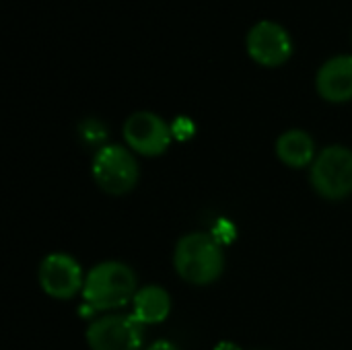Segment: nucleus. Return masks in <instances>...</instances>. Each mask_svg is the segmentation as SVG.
<instances>
[{
  "label": "nucleus",
  "mask_w": 352,
  "mask_h": 350,
  "mask_svg": "<svg viewBox=\"0 0 352 350\" xmlns=\"http://www.w3.org/2000/svg\"><path fill=\"white\" fill-rule=\"evenodd\" d=\"M214 350H241V349H239L237 344H233V342H219Z\"/></svg>",
  "instance_id": "obj_14"
},
{
  "label": "nucleus",
  "mask_w": 352,
  "mask_h": 350,
  "mask_svg": "<svg viewBox=\"0 0 352 350\" xmlns=\"http://www.w3.org/2000/svg\"><path fill=\"white\" fill-rule=\"evenodd\" d=\"M39 285L52 299H72L85 287L80 264L68 254H50L39 264Z\"/></svg>",
  "instance_id": "obj_8"
},
{
  "label": "nucleus",
  "mask_w": 352,
  "mask_h": 350,
  "mask_svg": "<svg viewBox=\"0 0 352 350\" xmlns=\"http://www.w3.org/2000/svg\"><path fill=\"white\" fill-rule=\"evenodd\" d=\"M173 266L186 283L206 287L221 278L225 256L219 241L208 233H188L177 241Z\"/></svg>",
  "instance_id": "obj_1"
},
{
  "label": "nucleus",
  "mask_w": 352,
  "mask_h": 350,
  "mask_svg": "<svg viewBox=\"0 0 352 350\" xmlns=\"http://www.w3.org/2000/svg\"><path fill=\"white\" fill-rule=\"evenodd\" d=\"M311 186L326 200H344L352 194V151L334 144L324 149L311 167Z\"/></svg>",
  "instance_id": "obj_3"
},
{
  "label": "nucleus",
  "mask_w": 352,
  "mask_h": 350,
  "mask_svg": "<svg viewBox=\"0 0 352 350\" xmlns=\"http://www.w3.org/2000/svg\"><path fill=\"white\" fill-rule=\"evenodd\" d=\"M248 54L262 66H280L293 54V39L289 31L276 21H258L245 37Z\"/></svg>",
  "instance_id": "obj_6"
},
{
  "label": "nucleus",
  "mask_w": 352,
  "mask_h": 350,
  "mask_svg": "<svg viewBox=\"0 0 352 350\" xmlns=\"http://www.w3.org/2000/svg\"><path fill=\"white\" fill-rule=\"evenodd\" d=\"M93 177L103 192L122 196L138 184V163L126 146L107 144L93 159Z\"/></svg>",
  "instance_id": "obj_4"
},
{
  "label": "nucleus",
  "mask_w": 352,
  "mask_h": 350,
  "mask_svg": "<svg viewBox=\"0 0 352 350\" xmlns=\"http://www.w3.org/2000/svg\"><path fill=\"white\" fill-rule=\"evenodd\" d=\"M91 350H140L142 326L132 316H105L87 328Z\"/></svg>",
  "instance_id": "obj_7"
},
{
  "label": "nucleus",
  "mask_w": 352,
  "mask_h": 350,
  "mask_svg": "<svg viewBox=\"0 0 352 350\" xmlns=\"http://www.w3.org/2000/svg\"><path fill=\"white\" fill-rule=\"evenodd\" d=\"M318 93L330 103L352 99V54H340L326 60L316 76Z\"/></svg>",
  "instance_id": "obj_9"
},
{
  "label": "nucleus",
  "mask_w": 352,
  "mask_h": 350,
  "mask_svg": "<svg viewBox=\"0 0 352 350\" xmlns=\"http://www.w3.org/2000/svg\"><path fill=\"white\" fill-rule=\"evenodd\" d=\"M171 311V299L169 293L161 287H144L140 289L132 299V318L140 326H153L167 320Z\"/></svg>",
  "instance_id": "obj_10"
},
{
  "label": "nucleus",
  "mask_w": 352,
  "mask_h": 350,
  "mask_svg": "<svg viewBox=\"0 0 352 350\" xmlns=\"http://www.w3.org/2000/svg\"><path fill=\"white\" fill-rule=\"evenodd\" d=\"M276 155L287 167L301 169L316 161V142L305 130H287L276 140Z\"/></svg>",
  "instance_id": "obj_11"
},
{
  "label": "nucleus",
  "mask_w": 352,
  "mask_h": 350,
  "mask_svg": "<svg viewBox=\"0 0 352 350\" xmlns=\"http://www.w3.org/2000/svg\"><path fill=\"white\" fill-rule=\"evenodd\" d=\"M171 126L153 111H136L124 122V138L128 146L144 157H159L169 149Z\"/></svg>",
  "instance_id": "obj_5"
},
{
  "label": "nucleus",
  "mask_w": 352,
  "mask_h": 350,
  "mask_svg": "<svg viewBox=\"0 0 352 350\" xmlns=\"http://www.w3.org/2000/svg\"><path fill=\"white\" fill-rule=\"evenodd\" d=\"M146 350H177V347L171 344V342H167V340H157V342H153Z\"/></svg>",
  "instance_id": "obj_13"
},
{
  "label": "nucleus",
  "mask_w": 352,
  "mask_h": 350,
  "mask_svg": "<svg viewBox=\"0 0 352 350\" xmlns=\"http://www.w3.org/2000/svg\"><path fill=\"white\" fill-rule=\"evenodd\" d=\"M171 132L175 136H179V138H182V132H186V136H190L194 132V126H192V122L188 118H177L175 124L171 126Z\"/></svg>",
  "instance_id": "obj_12"
},
{
  "label": "nucleus",
  "mask_w": 352,
  "mask_h": 350,
  "mask_svg": "<svg viewBox=\"0 0 352 350\" xmlns=\"http://www.w3.org/2000/svg\"><path fill=\"white\" fill-rule=\"evenodd\" d=\"M136 293V274L122 262H101L85 276L82 299L91 311L122 307Z\"/></svg>",
  "instance_id": "obj_2"
}]
</instances>
